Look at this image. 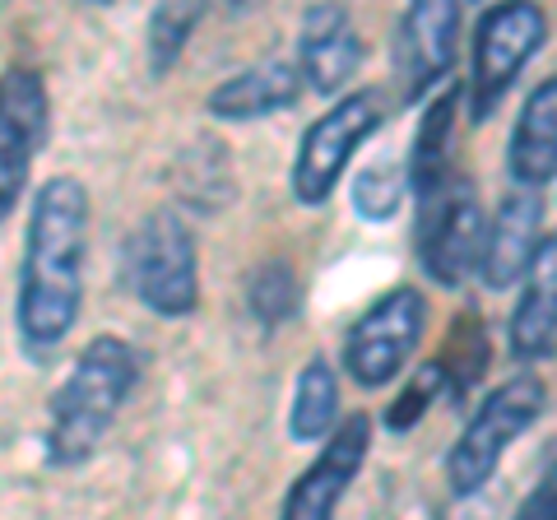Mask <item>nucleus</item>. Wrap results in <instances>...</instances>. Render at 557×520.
Masks as SVG:
<instances>
[{
    "instance_id": "obj_1",
    "label": "nucleus",
    "mask_w": 557,
    "mask_h": 520,
    "mask_svg": "<svg viewBox=\"0 0 557 520\" xmlns=\"http://www.w3.org/2000/svg\"><path fill=\"white\" fill-rule=\"evenodd\" d=\"M84 260H89V190L79 177H47L33 190L24 260L14 284V339L28 362H57L84 311Z\"/></svg>"
},
{
    "instance_id": "obj_2",
    "label": "nucleus",
    "mask_w": 557,
    "mask_h": 520,
    "mask_svg": "<svg viewBox=\"0 0 557 520\" xmlns=\"http://www.w3.org/2000/svg\"><path fill=\"white\" fill-rule=\"evenodd\" d=\"M145 358L131 339L121 335H94L70 362V372L47 400V432L42 450L51 470H79L89 465L108 432L116 423L121 405L135 395Z\"/></svg>"
},
{
    "instance_id": "obj_3",
    "label": "nucleus",
    "mask_w": 557,
    "mask_h": 520,
    "mask_svg": "<svg viewBox=\"0 0 557 520\" xmlns=\"http://www.w3.org/2000/svg\"><path fill=\"white\" fill-rule=\"evenodd\" d=\"M121 280L131 298L163 321H186L200 307L196 228L177 205H159L121 242Z\"/></svg>"
},
{
    "instance_id": "obj_4",
    "label": "nucleus",
    "mask_w": 557,
    "mask_h": 520,
    "mask_svg": "<svg viewBox=\"0 0 557 520\" xmlns=\"http://www.w3.org/2000/svg\"><path fill=\"white\" fill-rule=\"evenodd\" d=\"M544 409H548V386H544V376H534V372L507 376L502 386L487 391L479 400V409L465 419L456 446L446 450L450 493L460 502L479 497L487 483H493L502 456L539 423Z\"/></svg>"
},
{
    "instance_id": "obj_5",
    "label": "nucleus",
    "mask_w": 557,
    "mask_h": 520,
    "mask_svg": "<svg viewBox=\"0 0 557 520\" xmlns=\"http://www.w3.org/2000/svg\"><path fill=\"white\" fill-rule=\"evenodd\" d=\"M413 200H418V233H413L418 265L437 288H465V280L479 270L483 228H487L474 177L450 168L446 177L413 190Z\"/></svg>"
},
{
    "instance_id": "obj_6",
    "label": "nucleus",
    "mask_w": 557,
    "mask_h": 520,
    "mask_svg": "<svg viewBox=\"0 0 557 520\" xmlns=\"http://www.w3.org/2000/svg\"><path fill=\"white\" fill-rule=\"evenodd\" d=\"M386 116H391L386 89H354V94L335 98V108L302 131L298 153H293V172H288L293 200L317 210V205L335 196V186L344 182L354 153L386 126Z\"/></svg>"
},
{
    "instance_id": "obj_7",
    "label": "nucleus",
    "mask_w": 557,
    "mask_h": 520,
    "mask_svg": "<svg viewBox=\"0 0 557 520\" xmlns=\"http://www.w3.org/2000/svg\"><path fill=\"white\" fill-rule=\"evenodd\" d=\"M544 38H548V20L539 5H493L479 14L474 47H469V84L460 89V102L474 126L497 116L502 98L511 94L516 75L544 47Z\"/></svg>"
},
{
    "instance_id": "obj_8",
    "label": "nucleus",
    "mask_w": 557,
    "mask_h": 520,
    "mask_svg": "<svg viewBox=\"0 0 557 520\" xmlns=\"http://www.w3.org/2000/svg\"><path fill=\"white\" fill-rule=\"evenodd\" d=\"M423 325H428V302L418 288L399 284L391 293H381V298L348 325L344 354H339L344 372L354 376L362 391L391 386V381H399V372L409 368L418 339H423Z\"/></svg>"
},
{
    "instance_id": "obj_9",
    "label": "nucleus",
    "mask_w": 557,
    "mask_h": 520,
    "mask_svg": "<svg viewBox=\"0 0 557 520\" xmlns=\"http://www.w3.org/2000/svg\"><path fill=\"white\" fill-rule=\"evenodd\" d=\"M51 131V98L38 71L10 65L0 75V223L20 210L33 163Z\"/></svg>"
},
{
    "instance_id": "obj_10",
    "label": "nucleus",
    "mask_w": 557,
    "mask_h": 520,
    "mask_svg": "<svg viewBox=\"0 0 557 520\" xmlns=\"http://www.w3.org/2000/svg\"><path fill=\"white\" fill-rule=\"evenodd\" d=\"M460 61V5L456 0H413L395 20L391 65L399 102H423Z\"/></svg>"
},
{
    "instance_id": "obj_11",
    "label": "nucleus",
    "mask_w": 557,
    "mask_h": 520,
    "mask_svg": "<svg viewBox=\"0 0 557 520\" xmlns=\"http://www.w3.org/2000/svg\"><path fill=\"white\" fill-rule=\"evenodd\" d=\"M368 450H372V419L368 413H344L335 432L321 442L317 460L284 493L278 520H335L344 493L354 488V479L368 465Z\"/></svg>"
},
{
    "instance_id": "obj_12",
    "label": "nucleus",
    "mask_w": 557,
    "mask_h": 520,
    "mask_svg": "<svg viewBox=\"0 0 557 520\" xmlns=\"http://www.w3.org/2000/svg\"><path fill=\"white\" fill-rule=\"evenodd\" d=\"M544 190H520L511 186L502 196L493 223L483 228V251H479V280L487 293H507L530 274L534 256L544 251Z\"/></svg>"
},
{
    "instance_id": "obj_13",
    "label": "nucleus",
    "mask_w": 557,
    "mask_h": 520,
    "mask_svg": "<svg viewBox=\"0 0 557 520\" xmlns=\"http://www.w3.org/2000/svg\"><path fill=\"white\" fill-rule=\"evenodd\" d=\"M362 47L354 14L344 5H311L302 14V33H298V79L302 89H317L321 98H339L354 75L362 71Z\"/></svg>"
},
{
    "instance_id": "obj_14",
    "label": "nucleus",
    "mask_w": 557,
    "mask_h": 520,
    "mask_svg": "<svg viewBox=\"0 0 557 520\" xmlns=\"http://www.w3.org/2000/svg\"><path fill=\"white\" fill-rule=\"evenodd\" d=\"M298 98H302L298 65L284 57H270L214 84L205 94V112L214 121H228V126H242V121H265L274 112H288Z\"/></svg>"
},
{
    "instance_id": "obj_15",
    "label": "nucleus",
    "mask_w": 557,
    "mask_h": 520,
    "mask_svg": "<svg viewBox=\"0 0 557 520\" xmlns=\"http://www.w3.org/2000/svg\"><path fill=\"white\" fill-rule=\"evenodd\" d=\"M557 172V84L544 79L525 98L511 140H507V177L520 190H548Z\"/></svg>"
},
{
    "instance_id": "obj_16",
    "label": "nucleus",
    "mask_w": 557,
    "mask_h": 520,
    "mask_svg": "<svg viewBox=\"0 0 557 520\" xmlns=\"http://www.w3.org/2000/svg\"><path fill=\"white\" fill-rule=\"evenodd\" d=\"M553 331H557V265H553V237L534 256L525 274V288L511 307L507 349L516 362H548L553 358Z\"/></svg>"
},
{
    "instance_id": "obj_17",
    "label": "nucleus",
    "mask_w": 557,
    "mask_h": 520,
    "mask_svg": "<svg viewBox=\"0 0 557 520\" xmlns=\"http://www.w3.org/2000/svg\"><path fill=\"white\" fill-rule=\"evenodd\" d=\"M339 423V376L317 354L302 362L293 381V405H288V437L293 442H325Z\"/></svg>"
},
{
    "instance_id": "obj_18",
    "label": "nucleus",
    "mask_w": 557,
    "mask_h": 520,
    "mask_svg": "<svg viewBox=\"0 0 557 520\" xmlns=\"http://www.w3.org/2000/svg\"><path fill=\"white\" fill-rule=\"evenodd\" d=\"M456 112H460V89H446L428 102L423 121H418V135H413V153H409V190H423L437 177H446L450 168V135H456Z\"/></svg>"
},
{
    "instance_id": "obj_19",
    "label": "nucleus",
    "mask_w": 557,
    "mask_h": 520,
    "mask_svg": "<svg viewBox=\"0 0 557 520\" xmlns=\"http://www.w3.org/2000/svg\"><path fill=\"white\" fill-rule=\"evenodd\" d=\"M432 362H437L442 386H446V395H450L456 405L483 381V372H487V331H483V317H479L474 307L456 317L442 358H432Z\"/></svg>"
},
{
    "instance_id": "obj_20",
    "label": "nucleus",
    "mask_w": 557,
    "mask_h": 520,
    "mask_svg": "<svg viewBox=\"0 0 557 520\" xmlns=\"http://www.w3.org/2000/svg\"><path fill=\"white\" fill-rule=\"evenodd\" d=\"M298 302H302V288H298V274H293L288 260H260L247 280V311L256 317L260 331H278L298 317Z\"/></svg>"
},
{
    "instance_id": "obj_21",
    "label": "nucleus",
    "mask_w": 557,
    "mask_h": 520,
    "mask_svg": "<svg viewBox=\"0 0 557 520\" xmlns=\"http://www.w3.org/2000/svg\"><path fill=\"white\" fill-rule=\"evenodd\" d=\"M409 196V172L395 159H376L368 168L354 172V186H348V205L362 223H386L399 214V205Z\"/></svg>"
},
{
    "instance_id": "obj_22",
    "label": "nucleus",
    "mask_w": 557,
    "mask_h": 520,
    "mask_svg": "<svg viewBox=\"0 0 557 520\" xmlns=\"http://www.w3.org/2000/svg\"><path fill=\"white\" fill-rule=\"evenodd\" d=\"M205 20L200 0H182V5H159L149 14V33H145V51H149V75L168 79L172 65L182 61V51L190 42V33Z\"/></svg>"
},
{
    "instance_id": "obj_23",
    "label": "nucleus",
    "mask_w": 557,
    "mask_h": 520,
    "mask_svg": "<svg viewBox=\"0 0 557 520\" xmlns=\"http://www.w3.org/2000/svg\"><path fill=\"white\" fill-rule=\"evenodd\" d=\"M442 391H446V386H442L437 362H428V368H418V372L409 376V386H405V391H399L395 400H391L386 419H381V423H386V432H409V428H413V423L428 413V405L437 400Z\"/></svg>"
},
{
    "instance_id": "obj_24",
    "label": "nucleus",
    "mask_w": 557,
    "mask_h": 520,
    "mask_svg": "<svg viewBox=\"0 0 557 520\" xmlns=\"http://www.w3.org/2000/svg\"><path fill=\"white\" fill-rule=\"evenodd\" d=\"M511 520H557V493H553V474H544V483L520 502V511Z\"/></svg>"
}]
</instances>
